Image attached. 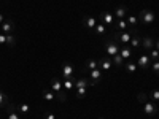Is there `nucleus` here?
<instances>
[{"mask_svg":"<svg viewBox=\"0 0 159 119\" xmlns=\"http://www.w3.org/2000/svg\"><path fill=\"white\" fill-rule=\"evenodd\" d=\"M42 97L46 100V102H52V100H56V94L52 90H49V89H43L42 90Z\"/></svg>","mask_w":159,"mask_h":119,"instance_id":"18","label":"nucleus"},{"mask_svg":"<svg viewBox=\"0 0 159 119\" xmlns=\"http://www.w3.org/2000/svg\"><path fill=\"white\" fill-rule=\"evenodd\" d=\"M151 70H153L156 75H159V60H154V62H151Z\"/></svg>","mask_w":159,"mask_h":119,"instance_id":"32","label":"nucleus"},{"mask_svg":"<svg viewBox=\"0 0 159 119\" xmlns=\"http://www.w3.org/2000/svg\"><path fill=\"white\" fill-rule=\"evenodd\" d=\"M83 24H84V27H86V29L94 30V27L97 25V21L92 18V16H84V18H83Z\"/></svg>","mask_w":159,"mask_h":119,"instance_id":"13","label":"nucleus"},{"mask_svg":"<svg viewBox=\"0 0 159 119\" xmlns=\"http://www.w3.org/2000/svg\"><path fill=\"white\" fill-rule=\"evenodd\" d=\"M111 65H113V60H111V57H108V56H105V57H102V59L99 60V68H100L102 72H108V70L111 68Z\"/></svg>","mask_w":159,"mask_h":119,"instance_id":"8","label":"nucleus"},{"mask_svg":"<svg viewBox=\"0 0 159 119\" xmlns=\"http://www.w3.org/2000/svg\"><path fill=\"white\" fill-rule=\"evenodd\" d=\"M75 87H89V79L88 78H80L76 79V83H75Z\"/></svg>","mask_w":159,"mask_h":119,"instance_id":"23","label":"nucleus"},{"mask_svg":"<svg viewBox=\"0 0 159 119\" xmlns=\"http://www.w3.org/2000/svg\"><path fill=\"white\" fill-rule=\"evenodd\" d=\"M73 73H75V68H73V65L70 64V62H65L64 65H62V76L67 79V78H72L73 76Z\"/></svg>","mask_w":159,"mask_h":119,"instance_id":"9","label":"nucleus"},{"mask_svg":"<svg viewBox=\"0 0 159 119\" xmlns=\"http://www.w3.org/2000/svg\"><path fill=\"white\" fill-rule=\"evenodd\" d=\"M119 54L123 56V59H124V60L130 59V56H132L130 46H127V45H123V46H119Z\"/></svg>","mask_w":159,"mask_h":119,"instance_id":"16","label":"nucleus"},{"mask_svg":"<svg viewBox=\"0 0 159 119\" xmlns=\"http://www.w3.org/2000/svg\"><path fill=\"white\" fill-rule=\"evenodd\" d=\"M56 100H57V102H61V103H64L65 100H67V90L62 89L61 92H57V94H56Z\"/></svg>","mask_w":159,"mask_h":119,"instance_id":"26","label":"nucleus"},{"mask_svg":"<svg viewBox=\"0 0 159 119\" xmlns=\"http://www.w3.org/2000/svg\"><path fill=\"white\" fill-rule=\"evenodd\" d=\"M142 48L145 51H151L154 48V38L153 37H143L142 38Z\"/></svg>","mask_w":159,"mask_h":119,"instance_id":"11","label":"nucleus"},{"mask_svg":"<svg viewBox=\"0 0 159 119\" xmlns=\"http://www.w3.org/2000/svg\"><path fill=\"white\" fill-rule=\"evenodd\" d=\"M127 21L126 19H118V22L115 21V24H113V27H115V32H124L126 29H127Z\"/></svg>","mask_w":159,"mask_h":119,"instance_id":"14","label":"nucleus"},{"mask_svg":"<svg viewBox=\"0 0 159 119\" xmlns=\"http://www.w3.org/2000/svg\"><path fill=\"white\" fill-rule=\"evenodd\" d=\"M137 67L142 68V70H148V68L151 67V59H150V56H148V54H142V56L139 57V60H137Z\"/></svg>","mask_w":159,"mask_h":119,"instance_id":"3","label":"nucleus"},{"mask_svg":"<svg viewBox=\"0 0 159 119\" xmlns=\"http://www.w3.org/2000/svg\"><path fill=\"white\" fill-rule=\"evenodd\" d=\"M130 33H132V38H130V48H140V46H142V37L139 35L137 29L132 27V29H130Z\"/></svg>","mask_w":159,"mask_h":119,"instance_id":"6","label":"nucleus"},{"mask_svg":"<svg viewBox=\"0 0 159 119\" xmlns=\"http://www.w3.org/2000/svg\"><path fill=\"white\" fill-rule=\"evenodd\" d=\"M2 33H5V35H11L13 32H15V22H13L11 19H5L3 22H2Z\"/></svg>","mask_w":159,"mask_h":119,"instance_id":"7","label":"nucleus"},{"mask_svg":"<svg viewBox=\"0 0 159 119\" xmlns=\"http://www.w3.org/2000/svg\"><path fill=\"white\" fill-rule=\"evenodd\" d=\"M75 83H76V78L75 76H72V78H67V79H64V83H62V87L65 89V90H72L73 87H75Z\"/></svg>","mask_w":159,"mask_h":119,"instance_id":"15","label":"nucleus"},{"mask_svg":"<svg viewBox=\"0 0 159 119\" xmlns=\"http://www.w3.org/2000/svg\"><path fill=\"white\" fill-rule=\"evenodd\" d=\"M154 21H156V15H154L153 10H148V8L140 10V13H139V22H142L145 25H150Z\"/></svg>","mask_w":159,"mask_h":119,"instance_id":"1","label":"nucleus"},{"mask_svg":"<svg viewBox=\"0 0 159 119\" xmlns=\"http://www.w3.org/2000/svg\"><path fill=\"white\" fill-rule=\"evenodd\" d=\"M148 52H150L148 56H150V59H151L153 62H154V60H159V51H157L156 48H153V49H151V51H148Z\"/></svg>","mask_w":159,"mask_h":119,"instance_id":"27","label":"nucleus"},{"mask_svg":"<svg viewBox=\"0 0 159 119\" xmlns=\"http://www.w3.org/2000/svg\"><path fill=\"white\" fill-rule=\"evenodd\" d=\"M46 119H56L54 113H48V114H46Z\"/></svg>","mask_w":159,"mask_h":119,"instance_id":"35","label":"nucleus"},{"mask_svg":"<svg viewBox=\"0 0 159 119\" xmlns=\"http://www.w3.org/2000/svg\"><path fill=\"white\" fill-rule=\"evenodd\" d=\"M94 32H96L97 35H105V33H107V29H105V24L97 22V25L94 27Z\"/></svg>","mask_w":159,"mask_h":119,"instance_id":"25","label":"nucleus"},{"mask_svg":"<svg viewBox=\"0 0 159 119\" xmlns=\"http://www.w3.org/2000/svg\"><path fill=\"white\" fill-rule=\"evenodd\" d=\"M124 67H126V70L129 72V73H135L137 72V62H132V60H129V62H126L124 64Z\"/></svg>","mask_w":159,"mask_h":119,"instance_id":"21","label":"nucleus"},{"mask_svg":"<svg viewBox=\"0 0 159 119\" xmlns=\"http://www.w3.org/2000/svg\"><path fill=\"white\" fill-rule=\"evenodd\" d=\"M115 18L116 19H124L126 16H127V8L124 7V5H119V7H116L115 8Z\"/></svg>","mask_w":159,"mask_h":119,"instance_id":"12","label":"nucleus"},{"mask_svg":"<svg viewBox=\"0 0 159 119\" xmlns=\"http://www.w3.org/2000/svg\"><path fill=\"white\" fill-rule=\"evenodd\" d=\"M0 45H7V35L5 33L0 35Z\"/></svg>","mask_w":159,"mask_h":119,"instance_id":"34","label":"nucleus"},{"mask_svg":"<svg viewBox=\"0 0 159 119\" xmlns=\"http://www.w3.org/2000/svg\"><path fill=\"white\" fill-rule=\"evenodd\" d=\"M5 21V18H3V15H2V13H0V25H2V22Z\"/></svg>","mask_w":159,"mask_h":119,"instance_id":"37","label":"nucleus"},{"mask_svg":"<svg viewBox=\"0 0 159 119\" xmlns=\"http://www.w3.org/2000/svg\"><path fill=\"white\" fill-rule=\"evenodd\" d=\"M111 60H113V64L116 65V67H124V64H126V60L123 59V56L119 54V52H118L116 56H113V57H111Z\"/></svg>","mask_w":159,"mask_h":119,"instance_id":"19","label":"nucleus"},{"mask_svg":"<svg viewBox=\"0 0 159 119\" xmlns=\"http://www.w3.org/2000/svg\"><path fill=\"white\" fill-rule=\"evenodd\" d=\"M16 111H19L21 114H27L30 111V107H29V103H21L16 107Z\"/></svg>","mask_w":159,"mask_h":119,"instance_id":"24","label":"nucleus"},{"mask_svg":"<svg viewBox=\"0 0 159 119\" xmlns=\"http://www.w3.org/2000/svg\"><path fill=\"white\" fill-rule=\"evenodd\" d=\"M96 68H99V60L88 59L86 60V65H84V70L86 72H91V70H96Z\"/></svg>","mask_w":159,"mask_h":119,"instance_id":"17","label":"nucleus"},{"mask_svg":"<svg viewBox=\"0 0 159 119\" xmlns=\"http://www.w3.org/2000/svg\"><path fill=\"white\" fill-rule=\"evenodd\" d=\"M103 46H105V52H107L108 57H113V56H116L118 52H119V45L115 42V40H111V38L105 40Z\"/></svg>","mask_w":159,"mask_h":119,"instance_id":"2","label":"nucleus"},{"mask_svg":"<svg viewBox=\"0 0 159 119\" xmlns=\"http://www.w3.org/2000/svg\"><path fill=\"white\" fill-rule=\"evenodd\" d=\"M8 119H21V117L18 116V113H16V110H15V111H10V114H8Z\"/></svg>","mask_w":159,"mask_h":119,"instance_id":"33","label":"nucleus"},{"mask_svg":"<svg viewBox=\"0 0 159 119\" xmlns=\"http://www.w3.org/2000/svg\"><path fill=\"white\" fill-rule=\"evenodd\" d=\"M127 24H130L132 27H134V25H137V22H139V18H135V16H127Z\"/></svg>","mask_w":159,"mask_h":119,"instance_id":"31","label":"nucleus"},{"mask_svg":"<svg viewBox=\"0 0 159 119\" xmlns=\"http://www.w3.org/2000/svg\"><path fill=\"white\" fill-rule=\"evenodd\" d=\"M99 19H100V22L102 24H108V25H113L115 24V15L113 13H110V11H102L100 13V16H99Z\"/></svg>","mask_w":159,"mask_h":119,"instance_id":"4","label":"nucleus"},{"mask_svg":"<svg viewBox=\"0 0 159 119\" xmlns=\"http://www.w3.org/2000/svg\"><path fill=\"white\" fill-rule=\"evenodd\" d=\"M137 102L143 105L145 102H148V95L145 94V92H139V94H137Z\"/></svg>","mask_w":159,"mask_h":119,"instance_id":"29","label":"nucleus"},{"mask_svg":"<svg viewBox=\"0 0 159 119\" xmlns=\"http://www.w3.org/2000/svg\"><path fill=\"white\" fill-rule=\"evenodd\" d=\"M49 84H51V90L54 92V94H57V92H61L64 87H62V81L57 78V76H54V78H51V81H49Z\"/></svg>","mask_w":159,"mask_h":119,"instance_id":"10","label":"nucleus"},{"mask_svg":"<svg viewBox=\"0 0 159 119\" xmlns=\"http://www.w3.org/2000/svg\"><path fill=\"white\" fill-rule=\"evenodd\" d=\"M100 119H103V117H100Z\"/></svg>","mask_w":159,"mask_h":119,"instance_id":"38","label":"nucleus"},{"mask_svg":"<svg viewBox=\"0 0 159 119\" xmlns=\"http://www.w3.org/2000/svg\"><path fill=\"white\" fill-rule=\"evenodd\" d=\"M143 111H145V114H148V116H154V114H157L156 102H151V100L145 102V103H143Z\"/></svg>","mask_w":159,"mask_h":119,"instance_id":"5","label":"nucleus"},{"mask_svg":"<svg viewBox=\"0 0 159 119\" xmlns=\"http://www.w3.org/2000/svg\"><path fill=\"white\" fill-rule=\"evenodd\" d=\"M86 95H88V87H78L75 92V99H78V100L84 99Z\"/></svg>","mask_w":159,"mask_h":119,"instance_id":"20","label":"nucleus"},{"mask_svg":"<svg viewBox=\"0 0 159 119\" xmlns=\"http://www.w3.org/2000/svg\"><path fill=\"white\" fill-rule=\"evenodd\" d=\"M148 99H150L151 102H157V100H159V89L151 90V92H150V95H148Z\"/></svg>","mask_w":159,"mask_h":119,"instance_id":"28","label":"nucleus"},{"mask_svg":"<svg viewBox=\"0 0 159 119\" xmlns=\"http://www.w3.org/2000/svg\"><path fill=\"white\" fill-rule=\"evenodd\" d=\"M8 107V95L5 94V92H2V89H0V110Z\"/></svg>","mask_w":159,"mask_h":119,"instance_id":"22","label":"nucleus"},{"mask_svg":"<svg viewBox=\"0 0 159 119\" xmlns=\"http://www.w3.org/2000/svg\"><path fill=\"white\" fill-rule=\"evenodd\" d=\"M154 48H156V49L159 51V38H157V40H156V42H154Z\"/></svg>","mask_w":159,"mask_h":119,"instance_id":"36","label":"nucleus"},{"mask_svg":"<svg viewBox=\"0 0 159 119\" xmlns=\"http://www.w3.org/2000/svg\"><path fill=\"white\" fill-rule=\"evenodd\" d=\"M7 45L8 46H15L16 45V37L13 35V33L11 35H7Z\"/></svg>","mask_w":159,"mask_h":119,"instance_id":"30","label":"nucleus"}]
</instances>
